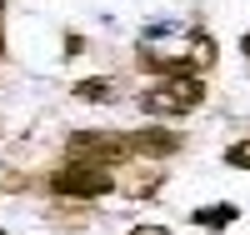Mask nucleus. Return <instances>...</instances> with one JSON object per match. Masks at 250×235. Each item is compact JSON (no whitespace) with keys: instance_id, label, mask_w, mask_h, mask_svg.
<instances>
[{"instance_id":"obj_7","label":"nucleus","mask_w":250,"mask_h":235,"mask_svg":"<svg viewBox=\"0 0 250 235\" xmlns=\"http://www.w3.org/2000/svg\"><path fill=\"white\" fill-rule=\"evenodd\" d=\"M125 235H170L165 225H135V230H125Z\"/></svg>"},{"instance_id":"obj_9","label":"nucleus","mask_w":250,"mask_h":235,"mask_svg":"<svg viewBox=\"0 0 250 235\" xmlns=\"http://www.w3.org/2000/svg\"><path fill=\"white\" fill-rule=\"evenodd\" d=\"M0 55H5V25H0Z\"/></svg>"},{"instance_id":"obj_5","label":"nucleus","mask_w":250,"mask_h":235,"mask_svg":"<svg viewBox=\"0 0 250 235\" xmlns=\"http://www.w3.org/2000/svg\"><path fill=\"white\" fill-rule=\"evenodd\" d=\"M75 100H85V105L115 100V85H110V80H80V85H75Z\"/></svg>"},{"instance_id":"obj_6","label":"nucleus","mask_w":250,"mask_h":235,"mask_svg":"<svg viewBox=\"0 0 250 235\" xmlns=\"http://www.w3.org/2000/svg\"><path fill=\"white\" fill-rule=\"evenodd\" d=\"M225 165H235V170H250V140H235V145H225Z\"/></svg>"},{"instance_id":"obj_3","label":"nucleus","mask_w":250,"mask_h":235,"mask_svg":"<svg viewBox=\"0 0 250 235\" xmlns=\"http://www.w3.org/2000/svg\"><path fill=\"white\" fill-rule=\"evenodd\" d=\"M50 190H55V195L95 200V195H105V190H115V175H110V170H100V165H75V160H65V170H55V175H50Z\"/></svg>"},{"instance_id":"obj_4","label":"nucleus","mask_w":250,"mask_h":235,"mask_svg":"<svg viewBox=\"0 0 250 235\" xmlns=\"http://www.w3.org/2000/svg\"><path fill=\"white\" fill-rule=\"evenodd\" d=\"M190 220H195L200 230H225V225H235V220H240V210H235L230 200H225V205H200Z\"/></svg>"},{"instance_id":"obj_2","label":"nucleus","mask_w":250,"mask_h":235,"mask_svg":"<svg viewBox=\"0 0 250 235\" xmlns=\"http://www.w3.org/2000/svg\"><path fill=\"white\" fill-rule=\"evenodd\" d=\"M200 100H205V80L200 75H165V80L140 90V110L170 120V115H190Z\"/></svg>"},{"instance_id":"obj_8","label":"nucleus","mask_w":250,"mask_h":235,"mask_svg":"<svg viewBox=\"0 0 250 235\" xmlns=\"http://www.w3.org/2000/svg\"><path fill=\"white\" fill-rule=\"evenodd\" d=\"M240 50H245V60H250V30H245V40H240Z\"/></svg>"},{"instance_id":"obj_1","label":"nucleus","mask_w":250,"mask_h":235,"mask_svg":"<svg viewBox=\"0 0 250 235\" xmlns=\"http://www.w3.org/2000/svg\"><path fill=\"white\" fill-rule=\"evenodd\" d=\"M135 50H140V65L165 80V75H195L200 65H210V60H215V40L205 30H195V25L160 20V25L140 30Z\"/></svg>"}]
</instances>
